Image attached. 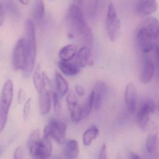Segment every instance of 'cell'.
<instances>
[{
	"mask_svg": "<svg viewBox=\"0 0 159 159\" xmlns=\"http://www.w3.org/2000/svg\"><path fill=\"white\" fill-rule=\"evenodd\" d=\"M52 98L55 112L57 115L58 116L61 113V106L58 94L56 92L53 93Z\"/></svg>",
	"mask_w": 159,
	"mask_h": 159,
	"instance_id": "27",
	"label": "cell"
},
{
	"mask_svg": "<svg viewBox=\"0 0 159 159\" xmlns=\"http://www.w3.org/2000/svg\"><path fill=\"white\" fill-rule=\"evenodd\" d=\"M55 78L58 95L62 97L66 95L68 91V84L61 74L57 71L55 72Z\"/></svg>",
	"mask_w": 159,
	"mask_h": 159,
	"instance_id": "19",
	"label": "cell"
},
{
	"mask_svg": "<svg viewBox=\"0 0 159 159\" xmlns=\"http://www.w3.org/2000/svg\"><path fill=\"white\" fill-rule=\"evenodd\" d=\"M75 91L77 94L81 96H83L85 94V90H84V88L79 84H77L75 86Z\"/></svg>",
	"mask_w": 159,
	"mask_h": 159,
	"instance_id": "34",
	"label": "cell"
},
{
	"mask_svg": "<svg viewBox=\"0 0 159 159\" xmlns=\"http://www.w3.org/2000/svg\"><path fill=\"white\" fill-rule=\"evenodd\" d=\"M31 98H30L27 100L24 105V120L25 121L28 117L30 113V105H31Z\"/></svg>",
	"mask_w": 159,
	"mask_h": 159,
	"instance_id": "29",
	"label": "cell"
},
{
	"mask_svg": "<svg viewBox=\"0 0 159 159\" xmlns=\"http://www.w3.org/2000/svg\"><path fill=\"white\" fill-rule=\"evenodd\" d=\"M91 56L90 48L87 46L82 47L77 53L76 56V64L80 67H84L88 64Z\"/></svg>",
	"mask_w": 159,
	"mask_h": 159,
	"instance_id": "15",
	"label": "cell"
},
{
	"mask_svg": "<svg viewBox=\"0 0 159 159\" xmlns=\"http://www.w3.org/2000/svg\"><path fill=\"white\" fill-rule=\"evenodd\" d=\"M94 91H93L91 92L89 97L87 98L84 105L83 106H82L83 118H87L90 114L93 105L94 104Z\"/></svg>",
	"mask_w": 159,
	"mask_h": 159,
	"instance_id": "23",
	"label": "cell"
},
{
	"mask_svg": "<svg viewBox=\"0 0 159 159\" xmlns=\"http://www.w3.org/2000/svg\"><path fill=\"white\" fill-rule=\"evenodd\" d=\"M4 8L2 3H0V27L2 25L4 22Z\"/></svg>",
	"mask_w": 159,
	"mask_h": 159,
	"instance_id": "35",
	"label": "cell"
},
{
	"mask_svg": "<svg viewBox=\"0 0 159 159\" xmlns=\"http://www.w3.org/2000/svg\"><path fill=\"white\" fill-rule=\"evenodd\" d=\"M158 9L156 0H139L136 4L137 11L143 16H149L154 13Z\"/></svg>",
	"mask_w": 159,
	"mask_h": 159,
	"instance_id": "12",
	"label": "cell"
},
{
	"mask_svg": "<svg viewBox=\"0 0 159 159\" xmlns=\"http://www.w3.org/2000/svg\"><path fill=\"white\" fill-rule=\"evenodd\" d=\"M66 125L58 120H51L45 126L43 135L53 139L58 144L62 145L66 142Z\"/></svg>",
	"mask_w": 159,
	"mask_h": 159,
	"instance_id": "8",
	"label": "cell"
},
{
	"mask_svg": "<svg viewBox=\"0 0 159 159\" xmlns=\"http://www.w3.org/2000/svg\"><path fill=\"white\" fill-rule=\"evenodd\" d=\"M67 103L68 107L73 106L78 104V98L76 95L72 92L70 91L69 92L66 98Z\"/></svg>",
	"mask_w": 159,
	"mask_h": 159,
	"instance_id": "28",
	"label": "cell"
},
{
	"mask_svg": "<svg viewBox=\"0 0 159 159\" xmlns=\"http://www.w3.org/2000/svg\"><path fill=\"white\" fill-rule=\"evenodd\" d=\"M158 135L155 132L150 133L146 140V147L150 153H153L156 151L157 148Z\"/></svg>",
	"mask_w": 159,
	"mask_h": 159,
	"instance_id": "21",
	"label": "cell"
},
{
	"mask_svg": "<svg viewBox=\"0 0 159 159\" xmlns=\"http://www.w3.org/2000/svg\"><path fill=\"white\" fill-rule=\"evenodd\" d=\"M99 159H107V147H106V144L104 143L102 145L101 147V150H100V153H99Z\"/></svg>",
	"mask_w": 159,
	"mask_h": 159,
	"instance_id": "33",
	"label": "cell"
},
{
	"mask_svg": "<svg viewBox=\"0 0 159 159\" xmlns=\"http://www.w3.org/2000/svg\"><path fill=\"white\" fill-rule=\"evenodd\" d=\"M26 94L23 89H20L18 93V101L19 104H22L25 99Z\"/></svg>",
	"mask_w": 159,
	"mask_h": 159,
	"instance_id": "32",
	"label": "cell"
},
{
	"mask_svg": "<svg viewBox=\"0 0 159 159\" xmlns=\"http://www.w3.org/2000/svg\"><path fill=\"white\" fill-rule=\"evenodd\" d=\"M58 66L61 71L67 76H74L80 72V67L77 64L68 62V61H61L58 63Z\"/></svg>",
	"mask_w": 159,
	"mask_h": 159,
	"instance_id": "16",
	"label": "cell"
},
{
	"mask_svg": "<svg viewBox=\"0 0 159 159\" xmlns=\"http://www.w3.org/2000/svg\"><path fill=\"white\" fill-rule=\"evenodd\" d=\"M106 24L109 39L111 41H115L120 34V22L113 3H110L109 5Z\"/></svg>",
	"mask_w": 159,
	"mask_h": 159,
	"instance_id": "7",
	"label": "cell"
},
{
	"mask_svg": "<svg viewBox=\"0 0 159 159\" xmlns=\"http://www.w3.org/2000/svg\"><path fill=\"white\" fill-rule=\"evenodd\" d=\"M73 4L80 7L82 9L83 7L84 0H73Z\"/></svg>",
	"mask_w": 159,
	"mask_h": 159,
	"instance_id": "36",
	"label": "cell"
},
{
	"mask_svg": "<svg viewBox=\"0 0 159 159\" xmlns=\"http://www.w3.org/2000/svg\"><path fill=\"white\" fill-rule=\"evenodd\" d=\"M28 147L31 156L36 159H45L50 157L52 151L50 137L43 135L40 138V132L37 130L32 133L28 141Z\"/></svg>",
	"mask_w": 159,
	"mask_h": 159,
	"instance_id": "4",
	"label": "cell"
},
{
	"mask_svg": "<svg viewBox=\"0 0 159 159\" xmlns=\"http://www.w3.org/2000/svg\"><path fill=\"white\" fill-rule=\"evenodd\" d=\"M43 74L40 66L38 65L34 71L33 76V80L35 88L39 93L40 92L42 87Z\"/></svg>",
	"mask_w": 159,
	"mask_h": 159,
	"instance_id": "24",
	"label": "cell"
},
{
	"mask_svg": "<svg viewBox=\"0 0 159 159\" xmlns=\"http://www.w3.org/2000/svg\"><path fill=\"white\" fill-rule=\"evenodd\" d=\"M20 2L24 5H28L29 3L30 0H19Z\"/></svg>",
	"mask_w": 159,
	"mask_h": 159,
	"instance_id": "38",
	"label": "cell"
},
{
	"mask_svg": "<svg viewBox=\"0 0 159 159\" xmlns=\"http://www.w3.org/2000/svg\"><path fill=\"white\" fill-rule=\"evenodd\" d=\"M71 120L75 123H78L83 119L82 106L79 104L68 107Z\"/></svg>",
	"mask_w": 159,
	"mask_h": 159,
	"instance_id": "22",
	"label": "cell"
},
{
	"mask_svg": "<svg viewBox=\"0 0 159 159\" xmlns=\"http://www.w3.org/2000/svg\"><path fill=\"white\" fill-rule=\"evenodd\" d=\"M94 106L95 109L97 110H98L100 109V107H101L103 98L101 96L98 95L94 94Z\"/></svg>",
	"mask_w": 159,
	"mask_h": 159,
	"instance_id": "30",
	"label": "cell"
},
{
	"mask_svg": "<svg viewBox=\"0 0 159 159\" xmlns=\"http://www.w3.org/2000/svg\"><path fill=\"white\" fill-rule=\"evenodd\" d=\"M52 87L48 75L43 72L42 89L40 92L39 108L42 115H46L50 112L52 107Z\"/></svg>",
	"mask_w": 159,
	"mask_h": 159,
	"instance_id": "6",
	"label": "cell"
},
{
	"mask_svg": "<svg viewBox=\"0 0 159 159\" xmlns=\"http://www.w3.org/2000/svg\"><path fill=\"white\" fill-rule=\"evenodd\" d=\"M98 0H87L86 3V12L90 16H95L97 11Z\"/></svg>",
	"mask_w": 159,
	"mask_h": 159,
	"instance_id": "25",
	"label": "cell"
},
{
	"mask_svg": "<svg viewBox=\"0 0 159 159\" xmlns=\"http://www.w3.org/2000/svg\"><path fill=\"white\" fill-rule=\"evenodd\" d=\"M129 158L132 159H140V157L136 153L134 152H131L129 154Z\"/></svg>",
	"mask_w": 159,
	"mask_h": 159,
	"instance_id": "37",
	"label": "cell"
},
{
	"mask_svg": "<svg viewBox=\"0 0 159 159\" xmlns=\"http://www.w3.org/2000/svg\"><path fill=\"white\" fill-rule=\"evenodd\" d=\"M26 60L23 68V76L28 78L34 69L37 55V43L35 27L32 20L28 19L25 23Z\"/></svg>",
	"mask_w": 159,
	"mask_h": 159,
	"instance_id": "3",
	"label": "cell"
},
{
	"mask_svg": "<svg viewBox=\"0 0 159 159\" xmlns=\"http://www.w3.org/2000/svg\"><path fill=\"white\" fill-rule=\"evenodd\" d=\"M13 94V84L11 80H8L3 85L0 97V133L3 131L7 123Z\"/></svg>",
	"mask_w": 159,
	"mask_h": 159,
	"instance_id": "5",
	"label": "cell"
},
{
	"mask_svg": "<svg viewBox=\"0 0 159 159\" xmlns=\"http://www.w3.org/2000/svg\"><path fill=\"white\" fill-rule=\"evenodd\" d=\"M154 65L150 57H145L143 62V67L141 71L140 80L143 83L147 84L149 82L154 74Z\"/></svg>",
	"mask_w": 159,
	"mask_h": 159,
	"instance_id": "13",
	"label": "cell"
},
{
	"mask_svg": "<svg viewBox=\"0 0 159 159\" xmlns=\"http://www.w3.org/2000/svg\"><path fill=\"white\" fill-rule=\"evenodd\" d=\"M26 60L25 39H20L16 43L13 55L12 65L16 70H23Z\"/></svg>",
	"mask_w": 159,
	"mask_h": 159,
	"instance_id": "9",
	"label": "cell"
},
{
	"mask_svg": "<svg viewBox=\"0 0 159 159\" xmlns=\"http://www.w3.org/2000/svg\"><path fill=\"white\" fill-rule=\"evenodd\" d=\"M94 91V94L101 96L103 98L106 96L107 91V84L103 82H98L95 85Z\"/></svg>",
	"mask_w": 159,
	"mask_h": 159,
	"instance_id": "26",
	"label": "cell"
},
{
	"mask_svg": "<svg viewBox=\"0 0 159 159\" xmlns=\"http://www.w3.org/2000/svg\"><path fill=\"white\" fill-rule=\"evenodd\" d=\"M156 106L153 101L148 100L139 107L136 114V120L139 127L144 129L149 120L150 114L155 111Z\"/></svg>",
	"mask_w": 159,
	"mask_h": 159,
	"instance_id": "10",
	"label": "cell"
},
{
	"mask_svg": "<svg viewBox=\"0 0 159 159\" xmlns=\"http://www.w3.org/2000/svg\"><path fill=\"white\" fill-rule=\"evenodd\" d=\"M99 130L95 125L90 127L87 129L83 136V141L85 146H89L93 140L95 139L99 135Z\"/></svg>",
	"mask_w": 159,
	"mask_h": 159,
	"instance_id": "20",
	"label": "cell"
},
{
	"mask_svg": "<svg viewBox=\"0 0 159 159\" xmlns=\"http://www.w3.org/2000/svg\"><path fill=\"white\" fill-rule=\"evenodd\" d=\"M137 93L136 88L133 83L130 82L127 84L125 93V100L127 109L130 112H133L136 108Z\"/></svg>",
	"mask_w": 159,
	"mask_h": 159,
	"instance_id": "11",
	"label": "cell"
},
{
	"mask_svg": "<svg viewBox=\"0 0 159 159\" xmlns=\"http://www.w3.org/2000/svg\"><path fill=\"white\" fill-rule=\"evenodd\" d=\"M44 4L43 0H35L33 4L32 15L36 22H40L43 17Z\"/></svg>",
	"mask_w": 159,
	"mask_h": 159,
	"instance_id": "18",
	"label": "cell"
},
{
	"mask_svg": "<svg viewBox=\"0 0 159 159\" xmlns=\"http://www.w3.org/2000/svg\"><path fill=\"white\" fill-rule=\"evenodd\" d=\"M68 19L73 32L80 37L85 46H92L93 39V31L84 16L82 9L77 5H70L68 12Z\"/></svg>",
	"mask_w": 159,
	"mask_h": 159,
	"instance_id": "2",
	"label": "cell"
},
{
	"mask_svg": "<svg viewBox=\"0 0 159 159\" xmlns=\"http://www.w3.org/2000/svg\"><path fill=\"white\" fill-rule=\"evenodd\" d=\"M78 47L75 44H69L62 48L59 52V56L62 61H69L76 54Z\"/></svg>",
	"mask_w": 159,
	"mask_h": 159,
	"instance_id": "17",
	"label": "cell"
},
{
	"mask_svg": "<svg viewBox=\"0 0 159 159\" xmlns=\"http://www.w3.org/2000/svg\"><path fill=\"white\" fill-rule=\"evenodd\" d=\"M159 36V24L153 17L144 20L138 30L137 40L141 52L147 54L153 50L157 44Z\"/></svg>",
	"mask_w": 159,
	"mask_h": 159,
	"instance_id": "1",
	"label": "cell"
},
{
	"mask_svg": "<svg viewBox=\"0 0 159 159\" xmlns=\"http://www.w3.org/2000/svg\"><path fill=\"white\" fill-rule=\"evenodd\" d=\"M64 153L68 159H74L79 156L80 147L79 143L75 139L68 140L64 148Z\"/></svg>",
	"mask_w": 159,
	"mask_h": 159,
	"instance_id": "14",
	"label": "cell"
},
{
	"mask_svg": "<svg viewBox=\"0 0 159 159\" xmlns=\"http://www.w3.org/2000/svg\"><path fill=\"white\" fill-rule=\"evenodd\" d=\"M24 158V152L21 147H18L14 153V158L16 159H23Z\"/></svg>",
	"mask_w": 159,
	"mask_h": 159,
	"instance_id": "31",
	"label": "cell"
}]
</instances>
